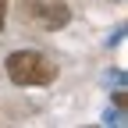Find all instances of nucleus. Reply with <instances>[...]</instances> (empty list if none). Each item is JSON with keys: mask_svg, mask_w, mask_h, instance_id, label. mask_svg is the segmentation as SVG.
<instances>
[{"mask_svg": "<svg viewBox=\"0 0 128 128\" xmlns=\"http://www.w3.org/2000/svg\"><path fill=\"white\" fill-rule=\"evenodd\" d=\"M7 78L14 86H50L57 78V64L39 50H14L7 57Z\"/></svg>", "mask_w": 128, "mask_h": 128, "instance_id": "1", "label": "nucleus"}, {"mask_svg": "<svg viewBox=\"0 0 128 128\" xmlns=\"http://www.w3.org/2000/svg\"><path fill=\"white\" fill-rule=\"evenodd\" d=\"M32 14H36L46 28H60V25H68V18H71L60 0H39L36 7H32Z\"/></svg>", "mask_w": 128, "mask_h": 128, "instance_id": "2", "label": "nucleus"}, {"mask_svg": "<svg viewBox=\"0 0 128 128\" xmlns=\"http://www.w3.org/2000/svg\"><path fill=\"white\" fill-rule=\"evenodd\" d=\"M4 22H7V0H0V28H4Z\"/></svg>", "mask_w": 128, "mask_h": 128, "instance_id": "3", "label": "nucleus"}]
</instances>
